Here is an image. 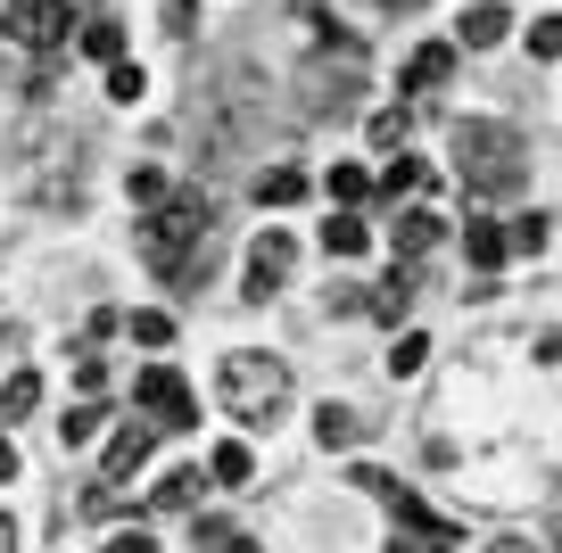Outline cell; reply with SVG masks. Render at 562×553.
<instances>
[{"instance_id":"cell-31","label":"cell","mask_w":562,"mask_h":553,"mask_svg":"<svg viewBox=\"0 0 562 553\" xmlns=\"http://www.w3.org/2000/svg\"><path fill=\"white\" fill-rule=\"evenodd\" d=\"M191 25H199V0H166V34L182 42V34H191Z\"/></svg>"},{"instance_id":"cell-14","label":"cell","mask_w":562,"mask_h":553,"mask_svg":"<svg viewBox=\"0 0 562 553\" xmlns=\"http://www.w3.org/2000/svg\"><path fill=\"white\" fill-rule=\"evenodd\" d=\"M75 50H83V58H100V67H116V58H124V25L91 9V18L75 25Z\"/></svg>"},{"instance_id":"cell-23","label":"cell","mask_w":562,"mask_h":553,"mask_svg":"<svg viewBox=\"0 0 562 553\" xmlns=\"http://www.w3.org/2000/svg\"><path fill=\"white\" fill-rule=\"evenodd\" d=\"M100 421H108V405H100V397H83V405H67L58 438H67V447H91V438H100Z\"/></svg>"},{"instance_id":"cell-5","label":"cell","mask_w":562,"mask_h":553,"mask_svg":"<svg viewBox=\"0 0 562 553\" xmlns=\"http://www.w3.org/2000/svg\"><path fill=\"white\" fill-rule=\"evenodd\" d=\"M133 405L158 421V430H191L199 421V397H191V381H182L175 363H149V372L133 381Z\"/></svg>"},{"instance_id":"cell-17","label":"cell","mask_w":562,"mask_h":553,"mask_svg":"<svg viewBox=\"0 0 562 553\" xmlns=\"http://www.w3.org/2000/svg\"><path fill=\"white\" fill-rule=\"evenodd\" d=\"M405 297H414V264H389V273H381V290H372V323H397V314H405Z\"/></svg>"},{"instance_id":"cell-26","label":"cell","mask_w":562,"mask_h":553,"mask_svg":"<svg viewBox=\"0 0 562 553\" xmlns=\"http://www.w3.org/2000/svg\"><path fill=\"white\" fill-rule=\"evenodd\" d=\"M140 91H149V83H140V67H133V58H116V67H108V100H116V108H133Z\"/></svg>"},{"instance_id":"cell-9","label":"cell","mask_w":562,"mask_h":553,"mask_svg":"<svg viewBox=\"0 0 562 553\" xmlns=\"http://www.w3.org/2000/svg\"><path fill=\"white\" fill-rule=\"evenodd\" d=\"M505 257H513V224H496V215H472V224H463V264L488 281Z\"/></svg>"},{"instance_id":"cell-12","label":"cell","mask_w":562,"mask_h":553,"mask_svg":"<svg viewBox=\"0 0 562 553\" xmlns=\"http://www.w3.org/2000/svg\"><path fill=\"white\" fill-rule=\"evenodd\" d=\"M199 487H207V471H191V463H175L158 487H149V512H191L199 504Z\"/></svg>"},{"instance_id":"cell-22","label":"cell","mask_w":562,"mask_h":553,"mask_svg":"<svg viewBox=\"0 0 562 553\" xmlns=\"http://www.w3.org/2000/svg\"><path fill=\"white\" fill-rule=\"evenodd\" d=\"M546 240H554V215H546V207H521V215H513V257H538Z\"/></svg>"},{"instance_id":"cell-1","label":"cell","mask_w":562,"mask_h":553,"mask_svg":"<svg viewBox=\"0 0 562 553\" xmlns=\"http://www.w3.org/2000/svg\"><path fill=\"white\" fill-rule=\"evenodd\" d=\"M133 240H140V257H149V273H158L166 290H191V281L215 264V199L191 191V182H175L158 207L140 215Z\"/></svg>"},{"instance_id":"cell-27","label":"cell","mask_w":562,"mask_h":553,"mask_svg":"<svg viewBox=\"0 0 562 553\" xmlns=\"http://www.w3.org/2000/svg\"><path fill=\"white\" fill-rule=\"evenodd\" d=\"M124 191H133L140 207H158V199L175 191V182H166V166H133V182H124Z\"/></svg>"},{"instance_id":"cell-34","label":"cell","mask_w":562,"mask_h":553,"mask_svg":"<svg viewBox=\"0 0 562 553\" xmlns=\"http://www.w3.org/2000/svg\"><path fill=\"white\" fill-rule=\"evenodd\" d=\"M18 479V447H9V438H0V487Z\"/></svg>"},{"instance_id":"cell-13","label":"cell","mask_w":562,"mask_h":553,"mask_svg":"<svg viewBox=\"0 0 562 553\" xmlns=\"http://www.w3.org/2000/svg\"><path fill=\"white\" fill-rule=\"evenodd\" d=\"M315 447H331V454L364 447V414H348V405H315Z\"/></svg>"},{"instance_id":"cell-25","label":"cell","mask_w":562,"mask_h":553,"mask_svg":"<svg viewBox=\"0 0 562 553\" xmlns=\"http://www.w3.org/2000/svg\"><path fill=\"white\" fill-rule=\"evenodd\" d=\"M108 381H116V372H108V356H75V388H83V397H108Z\"/></svg>"},{"instance_id":"cell-39","label":"cell","mask_w":562,"mask_h":553,"mask_svg":"<svg viewBox=\"0 0 562 553\" xmlns=\"http://www.w3.org/2000/svg\"><path fill=\"white\" fill-rule=\"evenodd\" d=\"M554 545H562V520H554Z\"/></svg>"},{"instance_id":"cell-24","label":"cell","mask_w":562,"mask_h":553,"mask_svg":"<svg viewBox=\"0 0 562 553\" xmlns=\"http://www.w3.org/2000/svg\"><path fill=\"white\" fill-rule=\"evenodd\" d=\"M422 363H430V339H422V330H405V339L389 347V372H397V381H414Z\"/></svg>"},{"instance_id":"cell-33","label":"cell","mask_w":562,"mask_h":553,"mask_svg":"<svg viewBox=\"0 0 562 553\" xmlns=\"http://www.w3.org/2000/svg\"><path fill=\"white\" fill-rule=\"evenodd\" d=\"M108 553H158V537H149V529H116V537H108Z\"/></svg>"},{"instance_id":"cell-30","label":"cell","mask_w":562,"mask_h":553,"mask_svg":"<svg viewBox=\"0 0 562 553\" xmlns=\"http://www.w3.org/2000/svg\"><path fill=\"white\" fill-rule=\"evenodd\" d=\"M372 140H381V149H405V108H381V116H372Z\"/></svg>"},{"instance_id":"cell-35","label":"cell","mask_w":562,"mask_h":553,"mask_svg":"<svg viewBox=\"0 0 562 553\" xmlns=\"http://www.w3.org/2000/svg\"><path fill=\"white\" fill-rule=\"evenodd\" d=\"M488 553H538V545H529V537H496Z\"/></svg>"},{"instance_id":"cell-16","label":"cell","mask_w":562,"mask_h":553,"mask_svg":"<svg viewBox=\"0 0 562 553\" xmlns=\"http://www.w3.org/2000/svg\"><path fill=\"white\" fill-rule=\"evenodd\" d=\"M414 191H439V173L422 166V157H389L381 166V199H414Z\"/></svg>"},{"instance_id":"cell-21","label":"cell","mask_w":562,"mask_h":553,"mask_svg":"<svg viewBox=\"0 0 562 553\" xmlns=\"http://www.w3.org/2000/svg\"><path fill=\"white\" fill-rule=\"evenodd\" d=\"M372 191H381V173H372V166H331V199H339V207H364Z\"/></svg>"},{"instance_id":"cell-2","label":"cell","mask_w":562,"mask_h":553,"mask_svg":"<svg viewBox=\"0 0 562 553\" xmlns=\"http://www.w3.org/2000/svg\"><path fill=\"white\" fill-rule=\"evenodd\" d=\"M447 149H456V182L463 191H480V199H505V191H521V133L513 124H496V116H472V124H456L447 133Z\"/></svg>"},{"instance_id":"cell-38","label":"cell","mask_w":562,"mask_h":553,"mask_svg":"<svg viewBox=\"0 0 562 553\" xmlns=\"http://www.w3.org/2000/svg\"><path fill=\"white\" fill-rule=\"evenodd\" d=\"M0 553H9V520H0Z\"/></svg>"},{"instance_id":"cell-4","label":"cell","mask_w":562,"mask_h":553,"mask_svg":"<svg viewBox=\"0 0 562 553\" xmlns=\"http://www.w3.org/2000/svg\"><path fill=\"white\" fill-rule=\"evenodd\" d=\"M75 0H9L0 9V42H18V50H34V58H50L58 42H75Z\"/></svg>"},{"instance_id":"cell-36","label":"cell","mask_w":562,"mask_h":553,"mask_svg":"<svg viewBox=\"0 0 562 553\" xmlns=\"http://www.w3.org/2000/svg\"><path fill=\"white\" fill-rule=\"evenodd\" d=\"M224 553H257V537H224Z\"/></svg>"},{"instance_id":"cell-3","label":"cell","mask_w":562,"mask_h":553,"mask_svg":"<svg viewBox=\"0 0 562 553\" xmlns=\"http://www.w3.org/2000/svg\"><path fill=\"white\" fill-rule=\"evenodd\" d=\"M215 397H224V414H232V421L265 430V421L290 414V363L265 356V347H240V356L215 363Z\"/></svg>"},{"instance_id":"cell-37","label":"cell","mask_w":562,"mask_h":553,"mask_svg":"<svg viewBox=\"0 0 562 553\" xmlns=\"http://www.w3.org/2000/svg\"><path fill=\"white\" fill-rule=\"evenodd\" d=\"M381 9H414V0H381Z\"/></svg>"},{"instance_id":"cell-8","label":"cell","mask_w":562,"mask_h":553,"mask_svg":"<svg viewBox=\"0 0 562 553\" xmlns=\"http://www.w3.org/2000/svg\"><path fill=\"white\" fill-rule=\"evenodd\" d=\"M149 447H158V421H116V430H108V447H100L108 487H116V479H133V471L149 463Z\"/></svg>"},{"instance_id":"cell-7","label":"cell","mask_w":562,"mask_h":553,"mask_svg":"<svg viewBox=\"0 0 562 553\" xmlns=\"http://www.w3.org/2000/svg\"><path fill=\"white\" fill-rule=\"evenodd\" d=\"M456 58H463V42H422V50L405 58L397 91H405V100H430V91H447V83H456Z\"/></svg>"},{"instance_id":"cell-11","label":"cell","mask_w":562,"mask_h":553,"mask_svg":"<svg viewBox=\"0 0 562 553\" xmlns=\"http://www.w3.org/2000/svg\"><path fill=\"white\" fill-rule=\"evenodd\" d=\"M505 34H513V9H505V0H480V9H463V25H456L463 50H496Z\"/></svg>"},{"instance_id":"cell-28","label":"cell","mask_w":562,"mask_h":553,"mask_svg":"<svg viewBox=\"0 0 562 553\" xmlns=\"http://www.w3.org/2000/svg\"><path fill=\"white\" fill-rule=\"evenodd\" d=\"M124 330H133L140 347H175V314H133Z\"/></svg>"},{"instance_id":"cell-6","label":"cell","mask_w":562,"mask_h":553,"mask_svg":"<svg viewBox=\"0 0 562 553\" xmlns=\"http://www.w3.org/2000/svg\"><path fill=\"white\" fill-rule=\"evenodd\" d=\"M290 232H257L248 240V264H240V297H281V281H290Z\"/></svg>"},{"instance_id":"cell-10","label":"cell","mask_w":562,"mask_h":553,"mask_svg":"<svg viewBox=\"0 0 562 553\" xmlns=\"http://www.w3.org/2000/svg\"><path fill=\"white\" fill-rule=\"evenodd\" d=\"M389 240H397V264H414V257H430V248L447 240V224H439V207H405L397 224H389Z\"/></svg>"},{"instance_id":"cell-15","label":"cell","mask_w":562,"mask_h":553,"mask_svg":"<svg viewBox=\"0 0 562 553\" xmlns=\"http://www.w3.org/2000/svg\"><path fill=\"white\" fill-rule=\"evenodd\" d=\"M323 248H331L339 264H348V257H364V248H372V224H364L356 207H339L331 224H323Z\"/></svg>"},{"instance_id":"cell-32","label":"cell","mask_w":562,"mask_h":553,"mask_svg":"<svg viewBox=\"0 0 562 553\" xmlns=\"http://www.w3.org/2000/svg\"><path fill=\"white\" fill-rule=\"evenodd\" d=\"M356 487H364V496H381V504H389V496H397V479H389V471H381V463H364V471H356Z\"/></svg>"},{"instance_id":"cell-29","label":"cell","mask_w":562,"mask_h":553,"mask_svg":"<svg viewBox=\"0 0 562 553\" xmlns=\"http://www.w3.org/2000/svg\"><path fill=\"white\" fill-rule=\"evenodd\" d=\"M529 58H562V9L529 25Z\"/></svg>"},{"instance_id":"cell-20","label":"cell","mask_w":562,"mask_h":553,"mask_svg":"<svg viewBox=\"0 0 562 553\" xmlns=\"http://www.w3.org/2000/svg\"><path fill=\"white\" fill-rule=\"evenodd\" d=\"M257 199H265V207H290V199H306V173L299 166H265L257 173Z\"/></svg>"},{"instance_id":"cell-19","label":"cell","mask_w":562,"mask_h":553,"mask_svg":"<svg viewBox=\"0 0 562 553\" xmlns=\"http://www.w3.org/2000/svg\"><path fill=\"white\" fill-rule=\"evenodd\" d=\"M42 405V372H9V381H0V421H25Z\"/></svg>"},{"instance_id":"cell-18","label":"cell","mask_w":562,"mask_h":553,"mask_svg":"<svg viewBox=\"0 0 562 553\" xmlns=\"http://www.w3.org/2000/svg\"><path fill=\"white\" fill-rule=\"evenodd\" d=\"M248 471H257V463H248V438H224V447L207 454V479L215 487H248Z\"/></svg>"}]
</instances>
